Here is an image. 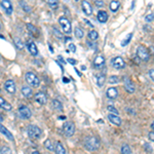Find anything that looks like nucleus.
Here are the masks:
<instances>
[{
    "instance_id": "f257e3e1",
    "label": "nucleus",
    "mask_w": 154,
    "mask_h": 154,
    "mask_svg": "<svg viewBox=\"0 0 154 154\" xmlns=\"http://www.w3.org/2000/svg\"><path fill=\"white\" fill-rule=\"evenodd\" d=\"M84 147L88 151H96L100 148V139L96 136H87L84 139Z\"/></svg>"
},
{
    "instance_id": "f03ea898",
    "label": "nucleus",
    "mask_w": 154,
    "mask_h": 154,
    "mask_svg": "<svg viewBox=\"0 0 154 154\" xmlns=\"http://www.w3.org/2000/svg\"><path fill=\"white\" fill-rule=\"evenodd\" d=\"M136 51H137V57L140 59V60L144 61V62L149 61L150 55H149V51L146 46H144V45H139V46L137 47Z\"/></svg>"
},
{
    "instance_id": "7ed1b4c3",
    "label": "nucleus",
    "mask_w": 154,
    "mask_h": 154,
    "mask_svg": "<svg viewBox=\"0 0 154 154\" xmlns=\"http://www.w3.org/2000/svg\"><path fill=\"white\" fill-rule=\"evenodd\" d=\"M28 135L31 139H34V140H36V139H39L42 135V131H41V129L39 127L35 124H30L29 127H28Z\"/></svg>"
},
{
    "instance_id": "20e7f679",
    "label": "nucleus",
    "mask_w": 154,
    "mask_h": 154,
    "mask_svg": "<svg viewBox=\"0 0 154 154\" xmlns=\"http://www.w3.org/2000/svg\"><path fill=\"white\" fill-rule=\"evenodd\" d=\"M25 77H26V81L31 86H33V87H38L39 84H40L39 78L37 77V75H35L33 72H27Z\"/></svg>"
},
{
    "instance_id": "39448f33",
    "label": "nucleus",
    "mask_w": 154,
    "mask_h": 154,
    "mask_svg": "<svg viewBox=\"0 0 154 154\" xmlns=\"http://www.w3.org/2000/svg\"><path fill=\"white\" fill-rule=\"evenodd\" d=\"M63 133L66 137H72L75 133V125L71 121H66L63 124Z\"/></svg>"
},
{
    "instance_id": "423d86ee",
    "label": "nucleus",
    "mask_w": 154,
    "mask_h": 154,
    "mask_svg": "<svg viewBox=\"0 0 154 154\" xmlns=\"http://www.w3.org/2000/svg\"><path fill=\"white\" fill-rule=\"evenodd\" d=\"M59 23H60L63 31H64L66 34H70L71 32H72V26H71L70 21H69L67 18H65V17H61V18L59 19Z\"/></svg>"
},
{
    "instance_id": "0eeeda50",
    "label": "nucleus",
    "mask_w": 154,
    "mask_h": 154,
    "mask_svg": "<svg viewBox=\"0 0 154 154\" xmlns=\"http://www.w3.org/2000/svg\"><path fill=\"white\" fill-rule=\"evenodd\" d=\"M111 66L115 69H123L125 67V62L121 57H115L111 60Z\"/></svg>"
},
{
    "instance_id": "6e6552de",
    "label": "nucleus",
    "mask_w": 154,
    "mask_h": 154,
    "mask_svg": "<svg viewBox=\"0 0 154 154\" xmlns=\"http://www.w3.org/2000/svg\"><path fill=\"white\" fill-rule=\"evenodd\" d=\"M19 115L23 119H29L31 118L32 116V112L31 110L28 107H26V106H21V107L19 108Z\"/></svg>"
},
{
    "instance_id": "1a4fd4ad",
    "label": "nucleus",
    "mask_w": 154,
    "mask_h": 154,
    "mask_svg": "<svg viewBox=\"0 0 154 154\" xmlns=\"http://www.w3.org/2000/svg\"><path fill=\"white\" fill-rule=\"evenodd\" d=\"M4 90H6V92L8 93V94H14L16 93V83H14V80L12 79H8L5 81V83H4Z\"/></svg>"
},
{
    "instance_id": "9d476101",
    "label": "nucleus",
    "mask_w": 154,
    "mask_h": 154,
    "mask_svg": "<svg viewBox=\"0 0 154 154\" xmlns=\"http://www.w3.org/2000/svg\"><path fill=\"white\" fill-rule=\"evenodd\" d=\"M123 83H124V87H125V90H127V93H129V94L135 93V90H136L135 85H134L133 81H132L127 76L123 77Z\"/></svg>"
},
{
    "instance_id": "9b49d317",
    "label": "nucleus",
    "mask_w": 154,
    "mask_h": 154,
    "mask_svg": "<svg viewBox=\"0 0 154 154\" xmlns=\"http://www.w3.org/2000/svg\"><path fill=\"white\" fill-rule=\"evenodd\" d=\"M0 5L2 6L5 12L7 14H12V2L8 1V0H2L0 2Z\"/></svg>"
},
{
    "instance_id": "f8f14e48",
    "label": "nucleus",
    "mask_w": 154,
    "mask_h": 154,
    "mask_svg": "<svg viewBox=\"0 0 154 154\" xmlns=\"http://www.w3.org/2000/svg\"><path fill=\"white\" fill-rule=\"evenodd\" d=\"M35 101L37 102L38 104H40V105H44V104H46V102H47L46 95L42 92L37 93V94L35 95Z\"/></svg>"
},
{
    "instance_id": "ddd939ff",
    "label": "nucleus",
    "mask_w": 154,
    "mask_h": 154,
    "mask_svg": "<svg viewBox=\"0 0 154 154\" xmlns=\"http://www.w3.org/2000/svg\"><path fill=\"white\" fill-rule=\"evenodd\" d=\"M106 96L110 100H115L118 97V90L116 87H109L106 93Z\"/></svg>"
},
{
    "instance_id": "4468645a",
    "label": "nucleus",
    "mask_w": 154,
    "mask_h": 154,
    "mask_svg": "<svg viewBox=\"0 0 154 154\" xmlns=\"http://www.w3.org/2000/svg\"><path fill=\"white\" fill-rule=\"evenodd\" d=\"M108 119L110 120V122L117 125V127L121 125V122H122L120 117H119L118 115H115V114H112V113L108 114Z\"/></svg>"
},
{
    "instance_id": "2eb2a0df",
    "label": "nucleus",
    "mask_w": 154,
    "mask_h": 154,
    "mask_svg": "<svg viewBox=\"0 0 154 154\" xmlns=\"http://www.w3.org/2000/svg\"><path fill=\"white\" fill-rule=\"evenodd\" d=\"M82 10L86 16H90L93 14V7L88 1H82Z\"/></svg>"
},
{
    "instance_id": "dca6fc26",
    "label": "nucleus",
    "mask_w": 154,
    "mask_h": 154,
    "mask_svg": "<svg viewBox=\"0 0 154 154\" xmlns=\"http://www.w3.org/2000/svg\"><path fill=\"white\" fill-rule=\"evenodd\" d=\"M27 47H28V51H30L31 55H33V56L38 55V48H37V46H36L35 42H33V41H28Z\"/></svg>"
},
{
    "instance_id": "f3484780",
    "label": "nucleus",
    "mask_w": 154,
    "mask_h": 154,
    "mask_svg": "<svg viewBox=\"0 0 154 154\" xmlns=\"http://www.w3.org/2000/svg\"><path fill=\"white\" fill-rule=\"evenodd\" d=\"M0 133H1L3 136H5L9 141H14V136H12V134L10 133L3 124H1V123H0Z\"/></svg>"
},
{
    "instance_id": "a211bd4d",
    "label": "nucleus",
    "mask_w": 154,
    "mask_h": 154,
    "mask_svg": "<svg viewBox=\"0 0 154 154\" xmlns=\"http://www.w3.org/2000/svg\"><path fill=\"white\" fill-rule=\"evenodd\" d=\"M94 64H95V66H96V68H98V69L103 68L104 65H105V59H104L103 56H98V57L95 59Z\"/></svg>"
},
{
    "instance_id": "6ab92c4d",
    "label": "nucleus",
    "mask_w": 154,
    "mask_h": 154,
    "mask_svg": "<svg viewBox=\"0 0 154 154\" xmlns=\"http://www.w3.org/2000/svg\"><path fill=\"white\" fill-rule=\"evenodd\" d=\"M97 18H98V21H99L100 23H106V22L108 21L109 16H108L107 12H104V10H100L97 14Z\"/></svg>"
},
{
    "instance_id": "aec40b11",
    "label": "nucleus",
    "mask_w": 154,
    "mask_h": 154,
    "mask_svg": "<svg viewBox=\"0 0 154 154\" xmlns=\"http://www.w3.org/2000/svg\"><path fill=\"white\" fill-rule=\"evenodd\" d=\"M96 78H97V85L99 87H102L106 82V76L104 75V73H99V74H97Z\"/></svg>"
},
{
    "instance_id": "412c9836",
    "label": "nucleus",
    "mask_w": 154,
    "mask_h": 154,
    "mask_svg": "<svg viewBox=\"0 0 154 154\" xmlns=\"http://www.w3.org/2000/svg\"><path fill=\"white\" fill-rule=\"evenodd\" d=\"M55 151L56 154H66V149L63 146V144L61 142H57L55 146Z\"/></svg>"
},
{
    "instance_id": "4be33fe9",
    "label": "nucleus",
    "mask_w": 154,
    "mask_h": 154,
    "mask_svg": "<svg viewBox=\"0 0 154 154\" xmlns=\"http://www.w3.org/2000/svg\"><path fill=\"white\" fill-rule=\"evenodd\" d=\"M0 107L3 108V109L5 110H8V111H10L12 110V105H10L9 103H7V102L5 101V100L3 99V98L0 97Z\"/></svg>"
},
{
    "instance_id": "5701e85b",
    "label": "nucleus",
    "mask_w": 154,
    "mask_h": 154,
    "mask_svg": "<svg viewBox=\"0 0 154 154\" xmlns=\"http://www.w3.org/2000/svg\"><path fill=\"white\" fill-rule=\"evenodd\" d=\"M22 94H23L24 97L28 98L32 95V90L30 87H28V86H23L22 87Z\"/></svg>"
},
{
    "instance_id": "b1692460",
    "label": "nucleus",
    "mask_w": 154,
    "mask_h": 154,
    "mask_svg": "<svg viewBox=\"0 0 154 154\" xmlns=\"http://www.w3.org/2000/svg\"><path fill=\"white\" fill-rule=\"evenodd\" d=\"M119 6H120V3L118 1H111V3H110V9H111V12H115L118 10Z\"/></svg>"
},
{
    "instance_id": "393cba45",
    "label": "nucleus",
    "mask_w": 154,
    "mask_h": 154,
    "mask_svg": "<svg viewBox=\"0 0 154 154\" xmlns=\"http://www.w3.org/2000/svg\"><path fill=\"white\" fill-rule=\"evenodd\" d=\"M53 107L55 109L59 110V111H62L63 110V105L59 100H53Z\"/></svg>"
},
{
    "instance_id": "a878e982",
    "label": "nucleus",
    "mask_w": 154,
    "mask_h": 154,
    "mask_svg": "<svg viewBox=\"0 0 154 154\" xmlns=\"http://www.w3.org/2000/svg\"><path fill=\"white\" fill-rule=\"evenodd\" d=\"M121 153L122 154H131L132 153V149L131 147L127 144H124L121 146Z\"/></svg>"
},
{
    "instance_id": "bb28decb",
    "label": "nucleus",
    "mask_w": 154,
    "mask_h": 154,
    "mask_svg": "<svg viewBox=\"0 0 154 154\" xmlns=\"http://www.w3.org/2000/svg\"><path fill=\"white\" fill-rule=\"evenodd\" d=\"M27 28H28V30L31 32V33H33V34H35L36 36H38L39 31H38V29L36 27H34V26L31 25V24H27Z\"/></svg>"
},
{
    "instance_id": "cd10ccee",
    "label": "nucleus",
    "mask_w": 154,
    "mask_h": 154,
    "mask_svg": "<svg viewBox=\"0 0 154 154\" xmlns=\"http://www.w3.org/2000/svg\"><path fill=\"white\" fill-rule=\"evenodd\" d=\"M132 38H133V33H129V35L125 37V39H123L122 42H121V46H125V45H127L129 42H131Z\"/></svg>"
},
{
    "instance_id": "c85d7f7f",
    "label": "nucleus",
    "mask_w": 154,
    "mask_h": 154,
    "mask_svg": "<svg viewBox=\"0 0 154 154\" xmlns=\"http://www.w3.org/2000/svg\"><path fill=\"white\" fill-rule=\"evenodd\" d=\"M44 146H45V148H46L47 150H49V151H54V150H55V147H54L51 140H46V141H45Z\"/></svg>"
},
{
    "instance_id": "c756f323",
    "label": "nucleus",
    "mask_w": 154,
    "mask_h": 154,
    "mask_svg": "<svg viewBox=\"0 0 154 154\" xmlns=\"http://www.w3.org/2000/svg\"><path fill=\"white\" fill-rule=\"evenodd\" d=\"M99 37V34H98L97 31H95V30H92V31L88 32V38L90 39V40H96Z\"/></svg>"
},
{
    "instance_id": "7c9ffc66",
    "label": "nucleus",
    "mask_w": 154,
    "mask_h": 154,
    "mask_svg": "<svg viewBox=\"0 0 154 154\" xmlns=\"http://www.w3.org/2000/svg\"><path fill=\"white\" fill-rule=\"evenodd\" d=\"M47 4H48L51 9H56L59 6V2L57 0H49V1H47Z\"/></svg>"
},
{
    "instance_id": "2f4dec72",
    "label": "nucleus",
    "mask_w": 154,
    "mask_h": 154,
    "mask_svg": "<svg viewBox=\"0 0 154 154\" xmlns=\"http://www.w3.org/2000/svg\"><path fill=\"white\" fill-rule=\"evenodd\" d=\"M75 36H76L77 38H82L84 36V33H83V30L80 29V28H75Z\"/></svg>"
},
{
    "instance_id": "473e14b6",
    "label": "nucleus",
    "mask_w": 154,
    "mask_h": 154,
    "mask_svg": "<svg viewBox=\"0 0 154 154\" xmlns=\"http://www.w3.org/2000/svg\"><path fill=\"white\" fill-rule=\"evenodd\" d=\"M20 4H21V6L23 7V9L25 10L26 12H31V7H30L29 5L27 4V2L25 1H21L20 2Z\"/></svg>"
},
{
    "instance_id": "72a5a7b5",
    "label": "nucleus",
    "mask_w": 154,
    "mask_h": 154,
    "mask_svg": "<svg viewBox=\"0 0 154 154\" xmlns=\"http://www.w3.org/2000/svg\"><path fill=\"white\" fill-rule=\"evenodd\" d=\"M109 83L110 84H115V83H118V81H119V79H118V77L116 76V75H111V76L109 77Z\"/></svg>"
},
{
    "instance_id": "f704fd0d",
    "label": "nucleus",
    "mask_w": 154,
    "mask_h": 154,
    "mask_svg": "<svg viewBox=\"0 0 154 154\" xmlns=\"http://www.w3.org/2000/svg\"><path fill=\"white\" fill-rule=\"evenodd\" d=\"M0 154H12V150H10L9 147L4 146V147H2L1 151H0Z\"/></svg>"
},
{
    "instance_id": "c9c22d12",
    "label": "nucleus",
    "mask_w": 154,
    "mask_h": 154,
    "mask_svg": "<svg viewBox=\"0 0 154 154\" xmlns=\"http://www.w3.org/2000/svg\"><path fill=\"white\" fill-rule=\"evenodd\" d=\"M107 109H108V111L112 112V114H115V115H118V110H117L116 108L114 107V106H111V105L107 106Z\"/></svg>"
},
{
    "instance_id": "e433bc0d",
    "label": "nucleus",
    "mask_w": 154,
    "mask_h": 154,
    "mask_svg": "<svg viewBox=\"0 0 154 154\" xmlns=\"http://www.w3.org/2000/svg\"><path fill=\"white\" fill-rule=\"evenodd\" d=\"M14 41H16V45H17V46H18V48H20V49L23 48V47H24V43L22 42L21 39L17 38V39H14Z\"/></svg>"
},
{
    "instance_id": "4c0bfd02",
    "label": "nucleus",
    "mask_w": 154,
    "mask_h": 154,
    "mask_svg": "<svg viewBox=\"0 0 154 154\" xmlns=\"http://www.w3.org/2000/svg\"><path fill=\"white\" fill-rule=\"evenodd\" d=\"M153 20H154V14H148V16H146V18H145V21H146L147 23H150V22H152Z\"/></svg>"
},
{
    "instance_id": "58836bf2",
    "label": "nucleus",
    "mask_w": 154,
    "mask_h": 154,
    "mask_svg": "<svg viewBox=\"0 0 154 154\" xmlns=\"http://www.w3.org/2000/svg\"><path fill=\"white\" fill-rule=\"evenodd\" d=\"M53 30H54V33H55V35L57 36L58 38H62V37H63V35H62V34H61V32L59 31V30L57 29V28H54Z\"/></svg>"
},
{
    "instance_id": "ea45409f",
    "label": "nucleus",
    "mask_w": 154,
    "mask_h": 154,
    "mask_svg": "<svg viewBox=\"0 0 154 154\" xmlns=\"http://www.w3.org/2000/svg\"><path fill=\"white\" fill-rule=\"evenodd\" d=\"M95 4H96V6H98V7H103L104 6V2L101 1V0H96Z\"/></svg>"
},
{
    "instance_id": "a19ab883",
    "label": "nucleus",
    "mask_w": 154,
    "mask_h": 154,
    "mask_svg": "<svg viewBox=\"0 0 154 154\" xmlns=\"http://www.w3.org/2000/svg\"><path fill=\"white\" fill-rule=\"evenodd\" d=\"M69 49H70L72 53H75V51H76V46H75L73 43H71V44L69 45Z\"/></svg>"
},
{
    "instance_id": "79ce46f5",
    "label": "nucleus",
    "mask_w": 154,
    "mask_h": 154,
    "mask_svg": "<svg viewBox=\"0 0 154 154\" xmlns=\"http://www.w3.org/2000/svg\"><path fill=\"white\" fill-rule=\"evenodd\" d=\"M148 138H149V140H150V141L154 142V132H149Z\"/></svg>"
},
{
    "instance_id": "37998d69",
    "label": "nucleus",
    "mask_w": 154,
    "mask_h": 154,
    "mask_svg": "<svg viewBox=\"0 0 154 154\" xmlns=\"http://www.w3.org/2000/svg\"><path fill=\"white\" fill-rule=\"evenodd\" d=\"M148 75L150 76L151 79H152L153 81H154V70H153V69H151V70L148 71Z\"/></svg>"
},
{
    "instance_id": "c03bdc74",
    "label": "nucleus",
    "mask_w": 154,
    "mask_h": 154,
    "mask_svg": "<svg viewBox=\"0 0 154 154\" xmlns=\"http://www.w3.org/2000/svg\"><path fill=\"white\" fill-rule=\"evenodd\" d=\"M68 62L70 63L71 65H73V66H74V65H76V63H77L76 61H75V60H73L72 58H69V59H68Z\"/></svg>"
},
{
    "instance_id": "a18cd8bd",
    "label": "nucleus",
    "mask_w": 154,
    "mask_h": 154,
    "mask_svg": "<svg viewBox=\"0 0 154 154\" xmlns=\"http://www.w3.org/2000/svg\"><path fill=\"white\" fill-rule=\"evenodd\" d=\"M87 44H88V46H90V47H93L94 49H96V44H95V43H93V42H87Z\"/></svg>"
},
{
    "instance_id": "49530a36",
    "label": "nucleus",
    "mask_w": 154,
    "mask_h": 154,
    "mask_svg": "<svg viewBox=\"0 0 154 154\" xmlns=\"http://www.w3.org/2000/svg\"><path fill=\"white\" fill-rule=\"evenodd\" d=\"M63 81H64V82H65V83H66V82H69V81H70V80H69V79H68V78L64 77V78H63Z\"/></svg>"
},
{
    "instance_id": "de8ad7c7",
    "label": "nucleus",
    "mask_w": 154,
    "mask_h": 154,
    "mask_svg": "<svg viewBox=\"0 0 154 154\" xmlns=\"http://www.w3.org/2000/svg\"><path fill=\"white\" fill-rule=\"evenodd\" d=\"M59 61H61V62H63V63H64V64H65V63H66V62H65V61L64 60H63V58L62 57H61V56H59Z\"/></svg>"
},
{
    "instance_id": "09e8293b",
    "label": "nucleus",
    "mask_w": 154,
    "mask_h": 154,
    "mask_svg": "<svg viewBox=\"0 0 154 154\" xmlns=\"http://www.w3.org/2000/svg\"><path fill=\"white\" fill-rule=\"evenodd\" d=\"M151 129H153V132H154V121L152 122V124H151Z\"/></svg>"
},
{
    "instance_id": "8fccbe9b",
    "label": "nucleus",
    "mask_w": 154,
    "mask_h": 154,
    "mask_svg": "<svg viewBox=\"0 0 154 154\" xmlns=\"http://www.w3.org/2000/svg\"><path fill=\"white\" fill-rule=\"evenodd\" d=\"M32 154H40V153H39L38 151H33V153H32Z\"/></svg>"
},
{
    "instance_id": "3c124183",
    "label": "nucleus",
    "mask_w": 154,
    "mask_h": 154,
    "mask_svg": "<svg viewBox=\"0 0 154 154\" xmlns=\"http://www.w3.org/2000/svg\"><path fill=\"white\" fill-rule=\"evenodd\" d=\"M65 118H66L65 116H61V117H60V119H65Z\"/></svg>"
},
{
    "instance_id": "603ef678",
    "label": "nucleus",
    "mask_w": 154,
    "mask_h": 154,
    "mask_svg": "<svg viewBox=\"0 0 154 154\" xmlns=\"http://www.w3.org/2000/svg\"><path fill=\"white\" fill-rule=\"evenodd\" d=\"M2 121V117H1V115H0V122H1Z\"/></svg>"
},
{
    "instance_id": "864d4df0",
    "label": "nucleus",
    "mask_w": 154,
    "mask_h": 154,
    "mask_svg": "<svg viewBox=\"0 0 154 154\" xmlns=\"http://www.w3.org/2000/svg\"><path fill=\"white\" fill-rule=\"evenodd\" d=\"M0 38H1V39H4V37H3L2 35H0Z\"/></svg>"
},
{
    "instance_id": "5fc2aeb1",
    "label": "nucleus",
    "mask_w": 154,
    "mask_h": 154,
    "mask_svg": "<svg viewBox=\"0 0 154 154\" xmlns=\"http://www.w3.org/2000/svg\"><path fill=\"white\" fill-rule=\"evenodd\" d=\"M0 29H1V24H0Z\"/></svg>"
},
{
    "instance_id": "6e6d98bb",
    "label": "nucleus",
    "mask_w": 154,
    "mask_h": 154,
    "mask_svg": "<svg viewBox=\"0 0 154 154\" xmlns=\"http://www.w3.org/2000/svg\"><path fill=\"white\" fill-rule=\"evenodd\" d=\"M0 59H1V58H0Z\"/></svg>"
}]
</instances>
